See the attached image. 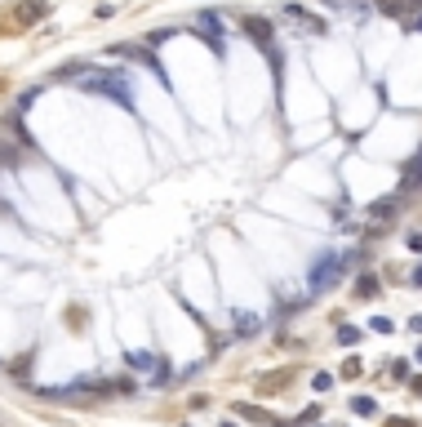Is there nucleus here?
<instances>
[{"label": "nucleus", "mask_w": 422, "mask_h": 427, "mask_svg": "<svg viewBox=\"0 0 422 427\" xmlns=\"http://www.w3.org/2000/svg\"><path fill=\"white\" fill-rule=\"evenodd\" d=\"M333 276H338V262H333V254H325V262H320V267L311 272V285H316V289H329Z\"/></svg>", "instance_id": "1"}]
</instances>
